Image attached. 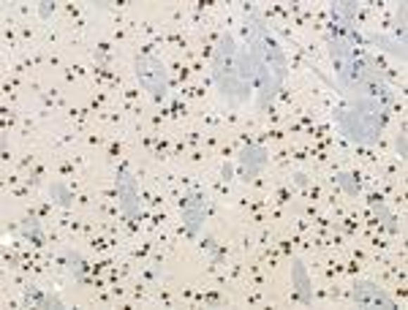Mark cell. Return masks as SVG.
Returning <instances> with one entry per match:
<instances>
[{
  "label": "cell",
  "instance_id": "6da1fadb",
  "mask_svg": "<svg viewBox=\"0 0 408 310\" xmlns=\"http://www.w3.org/2000/svg\"><path fill=\"white\" fill-rule=\"evenodd\" d=\"M237 33L248 46V58L253 65V106L264 112L283 93L288 79V58L259 14L245 20Z\"/></svg>",
  "mask_w": 408,
  "mask_h": 310
},
{
  "label": "cell",
  "instance_id": "7a4b0ae2",
  "mask_svg": "<svg viewBox=\"0 0 408 310\" xmlns=\"http://www.w3.org/2000/svg\"><path fill=\"white\" fill-rule=\"evenodd\" d=\"M210 82L229 106L253 103V65L237 30H226L210 58Z\"/></svg>",
  "mask_w": 408,
  "mask_h": 310
},
{
  "label": "cell",
  "instance_id": "3957f363",
  "mask_svg": "<svg viewBox=\"0 0 408 310\" xmlns=\"http://www.w3.org/2000/svg\"><path fill=\"white\" fill-rule=\"evenodd\" d=\"M389 112H370L343 103L340 109H335V123L340 128V134L351 139L354 145H376L384 125H387Z\"/></svg>",
  "mask_w": 408,
  "mask_h": 310
},
{
  "label": "cell",
  "instance_id": "277c9868",
  "mask_svg": "<svg viewBox=\"0 0 408 310\" xmlns=\"http://www.w3.org/2000/svg\"><path fill=\"white\" fill-rule=\"evenodd\" d=\"M134 74H136L139 87H142L153 101L155 103L166 101V93H169V71H166L163 60L150 46H144L142 52H136V58H134Z\"/></svg>",
  "mask_w": 408,
  "mask_h": 310
},
{
  "label": "cell",
  "instance_id": "5b68a950",
  "mask_svg": "<svg viewBox=\"0 0 408 310\" xmlns=\"http://www.w3.org/2000/svg\"><path fill=\"white\" fill-rule=\"evenodd\" d=\"M177 207H180V215H183V228L191 240H199L204 231V221H207V212H210V205H207V196L202 190L191 188L185 190L183 196L177 199Z\"/></svg>",
  "mask_w": 408,
  "mask_h": 310
},
{
  "label": "cell",
  "instance_id": "8992f818",
  "mask_svg": "<svg viewBox=\"0 0 408 310\" xmlns=\"http://www.w3.org/2000/svg\"><path fill=\"white\" fill-rule=\"evenodd\" d=\"M115 196H117V205L120 212L131 221V226H136L134 221L142 215V202H139V183L136 177L131 174V169L125 164L117 166V174H115Z\"/></svg>",
  "mask_w": 408,
  "mask_h": 310
},
{
  "label": "cell",
  "instance_id": "52a82bcc",
  "mask_svg": "<svg viewBox=\"0 0 408 310\" xmlns=\"http://www.w3.org/2000/svg\"><path fill=\"white\" fill-rule=\"evenodd\" d=\"M234 166H237L243 183H253L267 166H269V150H267L262 142H250V139L245 136V145L240 147Z\"/></svg>",
  "mask_w": 408,
  "mask_h": 310
},
{
  "label": "cell",
  "instance_id": "ba28073f",
  "mask_svg": "<svg viewBox=\"0 0 408 310\" xmlns=\"http://www.w3.org/2000/svg\"><path fill=\"white\" fill-rule=\"evenodd\" d=\"M351 302L357 308H395V299L373 280H354L351 283Z\"/></svg>",
  "mask_w": 408,
  "mask_h": 310
},
{
  "label": "cell",
  "instance_id": "9c48e42d",
  "mask_svg": "<svg viewBox=\"0 0 408 310\" xmlns=\"http://www.w3.org/2000/svg\"><path fill=\"white\" fill-rule=\"evenodd\" d=\"M291 291H294V299L302 308L313 305V280H310V272H307L305 261L297 259V256H291Z\"/></svg>",
  "mask_w": 408,
  "mask_h": 310
},
{
  "label": "cell",
  "instance_id": "30bf717a",
  "mask_svg": "<svg viewBox=\"0 0 408 310\" xmlns=\"http://www.w3.org/2000/svg\"><path fill=\"white\" fill-rule=\"evenodd\" d=\"M22 305L25 308H63V299L55 294V291H44L41 286L36 283H30V286H25V299H22Z\"/></svg>",
  "mask_w": 408,
  "mask_h": 310
},
{
  "label": "cell",
  "instance_id": "8fae6325",
  "mask_svg": "<svg viewBox=\"0 0 408 310\" xmlns=\"http://www.w3.org/2000/svg\"><path fill=\"white\" fill-rule=\"evenodd\" d=\"M60 261H63V267L68 269L71 275H74V280H77V283H82V286H84V283H90V278H87V272H90V264L82 259L77 250H65Z\"/></svg>",
  "mask_w": 408,
  "mask_h": 310
},
{
  "label": "cell",
  "instance_id": "7c38bea8",
  "mask_svg": "<svg viewBox=\"0 0 408 310\" xmlns=\"http://www.w3.org/2000/svg\"><path fill=\"white\" fill-rule=\"evenodd\" d=\"M77 202V193H74V188H68L63 180H55L52 186H49V205L52 207H60V209H71Z\"/></svg>",
  "mask_w": 408,
  "mask_h": 310
},
{
  "label": "cell",
  "instance_id": "4fadbf2b",
  "mask_svg": "<svg viewBox=\"0 0 408 310\" xmlns=\"http://www.w3.org/2000/svg\"><path fill=\"white\" fill-rule=\"evenodd\" d=\"M332 183L338 188L346 190V196H359L362 193V174L354 169V172H338L332 174Z\"/></svg>",
  "mask_w": 408,
  "mask_h": 310
},
{
  "label": "cell",
  "instance_id": "5bb4252c",
  "mask_svg": "<svg viewBox=\"0 0 408 310\" xmlns=\"http://www.w3.org/2000/svg\"><path fill=\"white\" fill-rule=\"evenodd\" d=\"M20 231H22V237L30 240L36 248H46V234H44V228H41V221L33 218V212L20 224Z\"/></svg>",
  "mask_w": 408,
  "mask_h": 310
},
{
  "label": "cell",
  "instance_id": "9a60e30c",
  "mask_svg": "<svg viewBox=\"0 0 408 310\" xmlns=\"http://www.w3.org/2000/svg\"><path fill=\"white\" fill-rule=\"evenodd\" d=\"M221 180L224 183H231L234 180V161H224L221 164Z\"/></svg>",
  "mask_w": 408,
  "mask_h": 310
},
{
  "label": "cell",
  "instance_id": "2e32d148",
  "mask_svg": "<svg viewBox=\"0 0 408 310\" xmlns=\"http://www.w3.org/2000/svg\"><path fill=\"white\" fill-rule=\"evenodd\" d=\"M55 3H39V14L44 17V20H49V14H55Z\"/></svg>",
  "mask_w": 408,
  "mask_h": 310
},
{
  "label": "cell",
  "instance_id": "e0dca14e",
  "mask_svg": "<svg viewBox=\"0 0 408 310\" xmlns=\"http://www.w3.org/2000/svg\"><path fill=\"white\" fill-rule=\"evenodd\" d=\"M294 186L307 188V186H310V177H307L305 172H297V174H294Z\"/></svg>",
  "mask_w": 408,
  "mask_h": 310
},
{
  "label": "cell",
  "instance_id": "ac0fdd59",
  "mask_svg": "<svg viewBox=\"0 0 408 310\" xmlns=\"http://www.w3.org/2000/svg\"><path fill=\"white\" fill-rule=\"evenodd\" d=\"M41 177H44V166L39 164L36 169H33V172H30V183H33V186H39Z\"/></svg>",
  "mask_w": 408,
  "mask_h": 310
},
{
  "label": "cell",
  "instance_id": "d6986e66",
  "mask_svg": "<svg viewBox=\"0 0 408 310\" xmlns=\"http://www.w3.org/2000/svg\"><path fill=\"white\" fill-rule=\"evenodd\" d=\"M199 248L202 250H210V253H212V250H215V240H212V237H199Z\"/></svg>",
  "mask_w": 408,
  "mask_h": 310
},
{
  "label": "cell",
  "instance_id": "ffe728a7",
  "mask_svg": "<svg viewBox=\"0 0 408 310\" xmlns=\"http://www.w3.org/2000/svg\"><path fill=\"white\" fill-rule=\"evenodd\" d=\"M397 155H400V161L406 158V134L397 136Z\"/></svg>",
  "mask_w": 408,
  "mask_h": 310
},
{
  "label": "cell",
  "instance_id": "44dd1931",
  "mask_svg": "<svg viewBox=\"0 0 408 310\" xmlns=\"http://www.w3.org/2000/svg\"><path fill=\"white\" fill-rule=\"evenodd\" d=\"M381 202H384L381 193H370V196H367V207H376V205H381Z\"/></svg>",
  "mask_w": 408,
  "mask_h": 310
},
{
  "label": "cell",
  "instance_id": "7402d4cb",
  "mask_svg": "<svg viewBox=\"0 0 408 310\" xmlns=\"http://www.w3.org/2000/svg\"><path fill=\"white\" fill-rule=\"evenodd\" d=\"M288 199H291V193H288L286 188H281V190H278V205H286Z\"/></svg>",
  "mask_w": 408,
  "mask_h": 310
},
{
  "label": "cell",
  "instance_id": "603a6c76",
  "mask_svg": "<svg viewBox=\"0 0 408 310\" xmlns=\"http://www.w3.org/2000/svg\"><path fill=\"white\" fill-rule=\"evenodd\" d=\"M117 153H120V145H112V147H109V158H115Z\"/></svg>",
  "mask_w": 408,
  "mask_h": 310
}]
</instances>
